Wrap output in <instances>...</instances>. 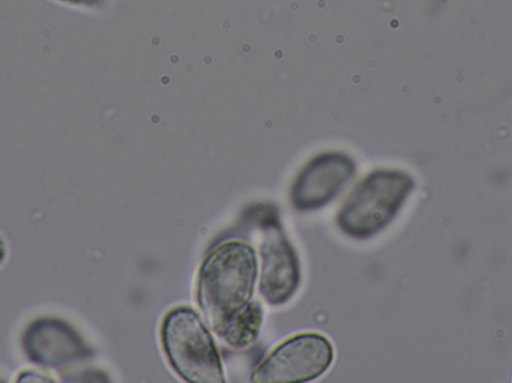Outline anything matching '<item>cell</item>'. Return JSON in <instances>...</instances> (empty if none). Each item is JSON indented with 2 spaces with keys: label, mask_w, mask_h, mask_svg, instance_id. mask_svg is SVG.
<instances>
[{
  "label": "cell",
  "mask_w": 512,
  "mask_h": 383,
  "mask_svg": "<svg viewBox=\"0 0 512 383\" xmlns=\"http://www.w3.org/2000/svg\"><path fill=\"white\" fill-rule=\"evenodd\" d=\"M256 279L258 258L254 247L242 241L221 244L204 259L197 297L216 334L251 303Z\"/></svg>",
  "instance_id": "6da1fadb"
},
{
  "label": "cell",
  "mask_w": 512,
  "mask_h": 383,
  "mask_svg": "<svg viewBox=\"0 0 512 383\" xmlns=\"http://www.w3.org/2000/svg\"><path fill=\"white\" fill-rule=\"evenodd\" d=\"M414 188V179L403 171H373L343 202L337 226L352 240H370L393 222Z\"/></svg>",
  "instance_id": "7a4b0ae2"
},
{
  "label": "cell",
  "mask_w": 512,
  "mask_h": 383,
  "mask_svg": "<svg viewBox=\"0 0 512 383\" xmlns=\"http://www.w3.org/2000/svg\"><path fill=\"white\" fill-rule=\"evenodd\" d=\"M168 363L183 381L224 383L221 354L201 316L189 307L167 313L161 328Z\"/></svg>",
  "instance_id": "3957f363"
},
{
  "label": "cell",
  "mask_w": 512,
  "mask_h": 383,
  "mask_svg": "<svg viewBox=\"0 0 512 383\" xmlns=\"http://www.w3.org/2000/svg\"><path fill=\"white\" fill-rule=\"evenodd\" d=\"M334 360L330 340L322 334H297L277 346L255 370L258 383L309 382L328 372Z\"/></svg>",
  "instance_id": "277c9868"
},
{
  "label": "cell",
  "mask_w": 512,
  "mask_h": 383,
  "mask_svg": "<svg viewBox=\"0 0 512 383\" xmlns=\"http://www.w3.org/2000/svg\"><path fill=\"white\" fill-rule=\"evenodd\" d=\"M355 162L343 153L316 156L301 170L291 189L297 210H318L330 204L355 174Z\"/></svg>",
  "instance_id": "5b68a950"
},
{
  "label": "cell",
  "mask_w": 512,
  "mask_h": 383,
  "mask_svg": "<svg viewBox=\"0 0 512 383\" xmlns=\"http://www.w3.org/2000/svg\"><path fill=\"white\" fill-rule=\"evenodd\" d=\"M262 274L259 294L271 306L288 303L300 285V265L294 247L279 226L265 228L261 246Z\"/></svg>",
  "instance_id": "8992f818"
},
{
  "label": "cell",
  "mask_w": 512,
  "mask_h": 383,
  "mask_svg": "<svg viewBox=\"0 0 512 383\" xmlns=\"http://www.w3.org/2000/svg\"><path fill=\"white\" fill-rule=\"evenodd\" d=\"M26 351L32 361L60 366L83 357L84 346L71 328L60 322H38L27 333Z\"/></svg>",
  "instance_id": "52a82bcc"
},
{
  "label": "cell",
  "mask_w": 512,
  "mask_h": 383,
  "mask_svg": "<svg viewBox=\"0 0 512 383\" xmlns=\"http://www.w3.org/2000/svg\"><path fill=\"white\" fill-rule=\"evenodd\" d=\"M262 325V307L251 301L239 315L234 316L218 336L234 349H245L255 342Z\"/></svg>",
  "instance_id": "ba28073f"
},
{
  "label": "cell",
  "mask_w": 512,
  "mask_h": 383,
  "mask_svg": "<svg viewBox=\"0 0 512 383\" xmlns=\"http://www.w3.org/2000/svg\"><path fill=\"white\" fill-rule=\"evenodd\" d=\"M56 3L68 6H81V8H95L102 3V0H53Z\"/></svg>",
  "instance_id": "9c48e42d"
},
{
  "label": "cell",
  "mask_w": 512,
  "mask_h": 383,
  "mask_svg": "<svg viewBox=\"0 0 512 383\" xmlns=\"http://www.w3.org/2000/svg\"><path fill=\"white\" fill-rule=\"evenodd\" d=\"M6 259V244L5 241H3V238L0 237V265L5 262Z\"/></svg>",
  "instance_id": "30bf717a"
}]
</instances>
